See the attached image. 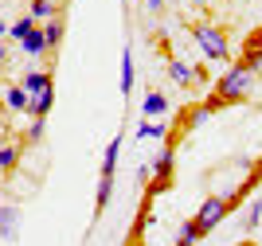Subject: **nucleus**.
<instances>
[{
	"instance_id": "obj_1",
	"label": "nucleus",
	"mask_w": 262,
	"mask_h": 246,
	"mask_svg": "<svg viewBox=\"0 0 262 246\" xmlns=\"http://www.w3.org/2000/svg\"><path fill=\"white\" fill-rule=\"evenodd\" d=\"M254 75H258V71H251V66L235 63L227 75L215 82V94L204 102V106H208V114H215V109H223V106H235V102H243V98L251 94V86H254Z\"/></svg>"
},
{
	"instance_id": "obj_2",
	"label": "nucleus",
	"mask_w": 262,
	"mask_h": 246,
	"mask_svg": "<svg viewBox=\"0 0 262 246\" xmlns=\"http://www.w3.org/2000/svg\"><path fill=\"white\" fill-rule=\"evenodd\" d=\"M118 156H121V133L110 137L106 156H102V172H98V195H94V219H102V211L110 207V195H114V172H118Z\"/></svg>"
},
{
	"instance_id": "obj_3",
	"label": "nucleus",
	"mask_w": 262,
	"mask_h": 246,
	"mask_svg": "<svg viewBox=\"0 0 262 246\" xmlns=\"http://www.w3.org/2000/svg\"><path fill=\"white\" fill-rule=\"evenodd\" d=\"M192 35H196L200 51L208 55L211 63H223V59H231V47H227V35H223V28H215V24H196V28H192Z\"/></svg>"
},
{
	"instance_id": "obj_4",
	"label": "nucleus",
	"mask_w": 262,
	"mask_h": 246,
	"mask_svg": "<svg viewBox=\"0 0 262 246\" xmlns=\"http://www.w3.org/2000/svg\"><path fill=\"white\" fill-rule=\"evenodd\" d=\"M231 215V207H227V195H208L204 204H200V211L192 215V223L200 227V235H211L223 219Z\"/></svg>"
},
{
	"instance_id": "obj_5",
	"label": "nucleus",
	"mask_w": 262,
	"mask_h": 246,
	"mask_svg": "<svg viewBox=\"0 0 262 246\" xmlns=\"http://www.w3.org/2000/svg\"><path fill=\"white\" fill-rule=\"evenodd\" d=\"M172 161H176V145L168 141V145L161 149V156H157V164H153V176H157L153 192H164V188L172 184Z\"/></svg>"
},
{
	"instance_id": "obj_6",
	"label": "nucleus",
	"mask_w": 262,
	"mask_h": 246,
	"mask_svg": "<svg viewBox=\"0 0 262 246\" xmlns=\"http://www.w3.org/2000/svg\"><path fill=\"white\" fill-rule=\"evenodd\" d=\"M20 86H24V94H28V98H35V94H43V90H51L55 78L47 75V71H32V75H24Z\"/></svg>"
},
{
	"instance_id": "obj_7",
	"label": "nucleus",
	"mask_w": 262,
	"mask_h": 246,
	"mask_svg": "<svg viewBox=\"0 0 262 246\" xmlns=\"http://www.w3.org/2000/svg\"><path fill=\"white\" fill-rule=\"evenodd\" d=\"M24 55H32V59H39V55H47V39H43V28H32V32L20 39Z\"/></svg>"
},
{
	"instance_id": "obj_8",
	"label": "nucleus",
	"mask_w": 262,
	"mask_h": 246,
	"mask_svg": "<svg viewBox=\"0 0 262 246\" xmlns=\"http://www.w3.org/2000/svg\"><path fill=\"white\" fill-rule=\"evenodd\" d=\"M51 106H55V86H51V90H43V94H35V98H32L28 114H32L35 121H43L47 114H51Z\"/></svg>"
},
{
	"instance_id": "obj_9",
	"label": "nucleus",
	"mask_w": 262,
	"mask_h": 246,
	"mask_svg": "<svg viewBox=\"0 0 262 246\" xmlns=\"http://www.w3.org/2000/svg\"><path fill=\"white\" fill-rule=\"evenodd\" d=\"M32 20H55V16H63V4H55V0H32V12H28Z\"/></svg>"
},
{
	"instance_id": "obj_10",
	"label": "nucleus",
	"mask_w": 262,
	"mask_h": 246,
	"mask_svg": "<svg viewBox=\"0 0 262 246\" xmlns=\"http://www.w3.org/2000/svg\"><path fill=\"white\" fill-rule=\"evenodd\" d=\"M63 32H67L63 16H55V20H47V24H43V39H47V51H59V43H63Z\"/></svg>"
},
{
	"instance_id": "obj_11",
	"label": "nucleus",
	"mask_w": 262,
	"mask_h": 246,
	"mask_svg": "<svg viewBox=\"0 0 262 246\" xmlns=\"http://www.w3.org/2000/svg\"><path fill=\"white\" fill-rule=\"evenodd\" d=\"M164 109H168V98H164V94H157V90H149V94H145V102H141L145 121H149V118H161Z\"/></svg>"
},
{
	"instance_id": "obj_12",
	"label": "nucleus",
	"mask_w": 262,
	"mask_h": 246,
	"mask_svg": "<svg viewBox=\"0 0 262 246\" xmlns=\"http://www.w3.org/2000/svg\"><path fill=\"white\" fill-rule=\"evenodd\" d=\"M168 78H172V82L176 86H192V82H196V71H192V66H188V63H180V59H172V63H168Z\"/></svg>"
},
{
	"instance_id": "obj_13",
	"label": "nucleus",
	"mask_w": 262,
	"mask_h": 246,
	"mask_svg": "<svg viewBox=\"0 0 262 246\" xmlns=\"http://www.w3.org/2000/svg\"><path fill=\"white\" fill-rule=\"evenodd\" d=\"M121 94H133V51H121Z\"/></svg>"
},
{
	"instance_id": "obj_14",
	"label": "nucleus",
	"mask_w": 262,
	"mask_h": 246,
	"mask_svg": "<svg viewBox=\"0 0 262 246\" xmlns=\"http://www.w3.org/2000/svg\"><path fill=\"white\" fill-rule=\"evenodd\" d=\"M20 152H24V145H0V172L16 168V164H20Z\"/></svg>"
},
{
	"instance_id": "obj_15",
	"label": "nucleus",
	"mask_w": 262,
	"mask_h": 246,
	"mask_svg": "<svg viewBox=\"0 0 262 246\" xmlns=\"http://www.w3.org/2000/svg\"><path fill=\"white\" fill-rule=\"evenodd\" d=\"M200 238H204V235H200V227L188 219V223H180V235H176V242H172V246H196Z\"/></svg>"
},
{
	"instance_id": "obj_16",
	"label": "nucleus",
	"mask_w": 262,
	"mask_h": 246,
	"mask_svg": "<svg viewBox=\"0 0 262 246\" xmlns=\"http://www.w3.org/2000/svg\"><path fill=\"white\" fill-rule=\"evenodd\" d=\"M4 102H8V109H16V114H20V109L28 114V106H32V98L24 94V86H12L8 94H4Z\"/></svg>"
},
{
	"instance_id": "obj_17",
	"label": "nucleus",
	"mask_w": 262,
	"mask_h": 246,
	"mask_svg": "<svg viewBox=\"0 0 262 246\" xmlns=\"http://www.w3.org/2000/svg\"><path fill=\"white\" fill-rule=\"evenodd\" d=\"M16 235V207L4 204L0 207V238H12Z\"/></svg>"
},
{
	"instance_id": "obj_18",
	"label": "nucleus",
	"mask_w": 262,
	"mask_h": 246,
	"mask_svg": "<svg viewBox=\"0 0 262 246\" xmlns=\"http://www.w3.org/2000/svg\"><path fill=\"white\" fill-rule=\"evenodd\" d=\"M137 137L141 141H161V137H168V125H161V121H141V129H137Z\"/></svg>"
},
{
	"instance_id": "obj_19",
	"label": "nucleus",
	"mask_w": 262,
	"mask_h": 246,
	"mask_svg": "<svg viewBox=\"0 0 262 246\" xmlns=\"http://www.w3.org/2000/svg\"><path fill=\"white\" fill-rule=\"evenodd\" d=\"M32 28H35V20H32V16H24V20H16V24H8V35H12V39H16V43H20V39H24V35L32 32Z\"/></svg>"
},
{
	"instance_id": "obj_20",
	"label": "nucleus",
	"mask_w": 262,
	"mask_h": 246,
	"mask_svg": "<svg viewBox=\"0 0 262 246\" xmlns=\"http://www.w3.org/2000/svg\"><path fill=\"white\" fill-rule=\"evenodd\" d=\"M258 219H262V199H254V204L247 207V219H243V227H247V231H254V227H258Z\"/></svg>"
},
{
	"instance_id": "obj_21",
	"label": "nucleus",
	"mask_w": 262,
	"mask_h": 246,
	"mask_svg": "<svg viewBox=\"0 0 262 246\" xmlns=\"http://www.w3.org/2000/svg\"><path fill=\"white\" fill-rule=\"evenodd\" d=\"M141 227H145V211L137 215V227H133V235H129V242H125V246H141Z\"/></svg>"
},
{
	"instance_id": "obj_22",
	"label": "nucleus",
	"mask_w": 262,
	"mask_h": 246,
	"mask_svg": "<svg viewBox=\"0 0 262 246\" xmlns=\"http://www.w3.org/2000/svg\"><path fill=\"white\" fill-rule=\"evenodd\" d=\"M35 141H43V121H32V129H28V145H35Z\"/></svg>"
},
{
	"instance_id": "obj_23",
	"label": "nucleus",
	"mask_w": 262,
	"mask_h": 246,
	"mask_svg": "<svg viewBox=\"0 0 262 246\" xmlns=\"http://www.w3.org/2000/svg\"><path fill=\"white\" fill-rule=\"evenodd\" d=\"M149 4V12H164V0H145Z\"/></svg>"
},
{
	"instance_id": "obj_24",
	"label": "nucleus",
	"mask_w": 262,
	"mask_h": 246,
	"mask_svg": "<svg viewBox=\"0 0 262 246\" xmlns=\"http://www.w3.org/2000/svg\"><path fill=\"white\" fill-rule=\"evenodd\" d=\"M4 59H8V51H4V43H0V66H4Z\"/></svg>"
},
{
	"instance_id": "obj_25",
	"label": "nucleus",
	"mask_w": 262,
	"mask_h": 246,
	"mask_svg": "<svg viewBox=\"0 0 262 246\" xmlns=\"http://www.w3.org/2000/svg\"><path fill=\"white\" fill-rule=\"evenodd\" d=\"M4 32H8V24H4V20H0V35H4Z\"/></svg>"
},
{
	"instance_id": "obj_26",
	"label": "nucleus",
	"mask_w": 262,
	"mask_h": 246,
	"mask_svg": "<svg viewBox=\"0 0 262 246\" xmlns=\"http://www.w3.org/2000/svg\"><path fill=\"white\" fill-rule=\"evenodd\" d=\"M192 4H208V0H192Z\"/></svg>"
},
{
	"instance_id": "obj_27",
	"label": "nucleus",
	"mask_w": 262,
	"mask_h": 246,
	"mask_svg": "<svg viewBox=\"0 0 262 246\" xmlns=\"http://www.w3.org/2000/svg\"><path fill=\"white\" fill-rule=\"evenodd\" d=\"M55 4H63V0H55Z\"/></svg>"
},
{
	"instance_id": "obj_28",
	"label": "nucleus",
	"mask_w": 262,
	"mask_h": 246,
	"mask_svg": "<svg viewBox=\"0 0 262 246\" xmlns=\"http://www.w3.org/2000/svg\"><path fill=\"white\" fill-rule=\"evenodd\" d=\"M243 246H251V242H243Z\"/></svg>"
}]
</instances>
